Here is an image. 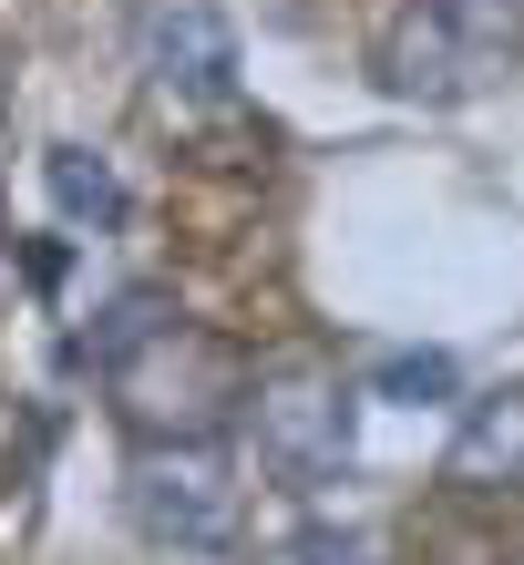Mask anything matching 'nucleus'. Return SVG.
<instances>
[{
  "label": "nucleus",
  "instance_id": "6",
  "mask_svg": "<svg viewBox=\"0 0 524 565\" xmlns=\"http://www.w3.org/2000/svg\"><path fill=\"white\" fill-rule=\"evenodd\" d=\"M442 483L452 493H504L524 483V391H483V402H463V422H452L442 443Z\"/></svg>",
  "mask_w": 524,
  "mask_h": 565
},
{
  "label": "nucleus",
  "instance_id": "7",
  "mask_svg": "<svg viewBox=\"0 0 524 565\" xmlns=\"http://www.w3.org/2000/svg\"><path fill=\"white\" fill-rule=\"evenodd\" d=\"M42 185H52V206L73 216V226H124V175H114L104 154L52 145V154H42Z\"/></svg>",
  "mask_w": 524,
  "mask_h": 565
},
{
  "label": "nucleus",
  "instance_id": "8",
  "mask_svg": "<svg viewBox=\"0 0 524 565\" xmlns=\"http://www.w3.org/2000/svg\"><path fill=\"white\" fill-rule=\"evenodd\" d=\"M371 391H381V402H402V412H421V402H452V360H442V350H391Z\"/></svg>",
  "mask_w": 524,
  "mask_h": 565
},
{
  "label": "nucleus",
  "instance_id": "2",
  "mask_svg": "<svg viewBox=\"0 0 524 565\" xmlns=\"http://www.w3.org/2000/svg\"><path fill=\"white\" fill-rule=\"evenodd\" d=\"M524 62V0H402L371 73L402 104H473Z\"/></svg>",
  "mask_w": 524,
  "mask_h": 565
},
{
  "label": "nucleus",
  "instance_id": "1",
  "mask_svg": "<svg viewBox=\"0 0 524 565\" xmlns=\"http://www.w3.org/2000/svg\"><path fill=\"white\" fill-rule=\"evenodd\" d=\"M83 360L104 371L114 412L135 422L145 443H154V431H216L226 412H247V391H257L247 350L216 340V329H195L165 288H124L114 309L93 319Z\"/></svg>",
  "mask_w": 524,
  "mask_h": 565
},
{
  "label": "nucleus",
  "instance_id": "5",
  "mask_svg": "<svg viewBox=\"0 0 524 565\" xmlns=\"http://www.w3.org/2000/svg\"><path fill=\"white\" fill-rule=\"evenodd\" d=\"M135 73L154 93H226L237 83V31H226L206 0H154L135 21Z\"/></svg>",
  "mask_w": 524,
  "mask_h": 565
},
{
  "label": "nucleus",
  "instance_id": "3",
  "mask_svg": "<svg viewBox=\"0 0 524 565\" xmlns=\"http://www.w3.org/2000/svg\"><path fill=\"white\" fill-rule=\"evenodd\" d=\"M247 443H257V473L278 493H330L350 462H360V402L340 371L319 360H288V371H257L247 391Z\"/></svg>",
  "mask_w": 524,
  "mask_h": 565
},
{
  "label": "nucleus",
  "instance_id": "9",
  "mask_svg": "<svg viewBox=\"0 0 524 565\" xmlns=\"http://www.w3.org/2000/svg\"><path fill=\"white\" fill-rule=\"evenodd\" d=\"M299 565H381V535H360V524H309Z\"/></svg>",
  "mask_w": 524,
  "mask_h": 565
},
{
  "label": "nucleus",
  "instance_id": "4",
  "mask_svg": "<svg viewBox=\"0 0 524 565\" xmlns=\"http://www.w3.org/2000/svg\"><path fill=\"white\" fill-rule=\"evenodd\" d=\"M124 514H135L154 545H175V555L237 545V514H247L237 452H226L216 431H154V443H135V462H124Z\"/></svg>",
  "mask_w": 524,
  "mask_h": 565
}]
</instances>
